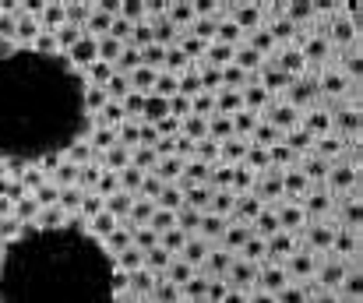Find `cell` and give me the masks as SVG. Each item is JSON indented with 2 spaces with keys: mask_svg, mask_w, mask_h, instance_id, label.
<instances>
[{
  "mask_svg": "<svg viewBox=\"0 0 363 303\" xmlns=\"http://www.w3.org/2000/svg\"><path fill=\"white\" fill-rule=\"evenodd\" d=\"M360 4L0 0V303H363Z\"/></svg>",
  "mask_w": 363,
  "mask_h": 303,
  "instance_id": "obj_1",
  "label": "cell"
}]
</instances>
